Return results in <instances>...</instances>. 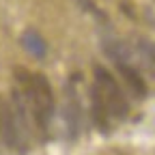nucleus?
I'll use <instances>...</instances> for the list:
<instances>
[{
    "label": "nucleus",
    "mask_w": 155,
    "mask_h": 155,
    "mask_svg": "<svg viewBox=\"0 0 155 155\" xmlns=\"http://www.w3.org/2000/svg\"><path fill=\"white\" fill-rule=\"evenodd\" d=\"M116 67H119L121 75L125 78V82L131 86V91L136 93V97H144V95H147V84H144V80H142L140 73L136 71L129 63H119Z\"/></svg>",
    "instance_id": "7"
},
{
    "label": "nucleus",
    "mask_w": 155,
    "mask_h": 155,
    "mask_svg": "<svg viewBox=\"0 0 155 155\" xmlns=\"http://www.w3.org/2000/svg\"><path fill=\"white\" fill-rule=\"evenodd\" d=\"M93 73H95V84H97V88H99V93L104 97V104H106L110 116L125 119L127 112H129V106H127V99H125L121 86L114 82L112 73L106 67H101V65H95Z\"/></svg>",
    "instance_id": "2"
},
{
    "label": "nucleus",
    "mask_w": 155,
    "mask_h": 155,
    "mask_svg": "<svg viewBox=\"0 0 155 155\" xmlns=\"http://www.w3.org/2000/svg\"><path fill=\"white\" fill-rule=\"evenodd\" d=\"M22 45L35 58H45V54H48V43H45V39L37 30H26L22 35Z\"/></svg>",
    "instance_id": "6"
},
{
    "label": "nucleus",
    "mask_w": 155,
    "mask_h": 155,
    "mask_svg": "<svg viewBox=\"0 0 155 155\" xmlns=\"http://www.w3.org/2000/svg\"><path fill=\"white\" fill-rule=\"evenodd\" d=\"M104 50H106V54L114 61V65H119V63H129V58H131L129 48H127L123 41H116V39L104 41Z\"/></svg>",
    "instance_id": "8"
},
{
    "label": "nucleus",
    "mask_w": 155,
    "mask_h": 155,
    "mask_svg": "<svg viewBox=\"0 0 155 155\" xmlns=\"http://www.w3.org/2000/svg\"><path fill=\"white\" fill-rule=\"evenodd\" d=\"M65 121H67L69 136H71V138H75V136L80 134V127H82V108H80V99L75 97V91H73V86H69V91H67Z\"/></svg>",
    "instance_id": "4"
},
{
    "label": "nucleus",
    "mask_w": 155,
    "mask_h": 155,
    "mask_svg": "<svg viewBox=\"0 0 155 155\" xmlns=\"http://www.w3.org/2000/svg\"><path fill=\"white\" fill-rule=\"evenodd\" d=\"M140 54L144 56V61L155 69V43H149V41H140Z\"/></svg>",
    "instance_id": "9"
},
{
    "label": "nucleus",
    "mask_w": 155,
    "mask_h": 155,
    "mask_svg": "<svg viewBox=\"0 0 155 155\" xmlns=\"http://www.w3.org/2000/svg\"><path fill=\"white\" fill-rule=\"evenodd\" d=\"M15 75L24 86V99H26V104H30L35 123L39 125V129L45 131L54 116V93H52L50 82L45 80V75L28 73L22 67L15 69Z\"/></svg>",
    "instance_id": "1"
},
{
    "label": "nucleus",
    "mask_w": 155,
    "mask_h": 155,
    "mask_svg": "<svg viewBox=\"0 0 155 155\" xmlns=\"http://www.w3.org/2000/svg\"><path fill=\"white\" fill-rule=\"evenodd\" d=\"M0 127H2V138H5V144L9 149H19L24 151V142H26V136L22 131L17 123V116L13 112V106L9 104H2L0 106Z\"/></svg>",
    "instance_id": "3"
},
{
    "label": "nucleus",
    "mask_w": 155,
    "mask_h": 155,
    "mask_svg": "<svg viewBox=\"0 0 155 155\" xmlns=\"http://www.w3.org/2000/svg\"><path fill=\"white\" fill-rule=\"evenodd\" d=\"M91 108H93V121L95 125L99 127L104 134H108L110 129V112L104 104V97L99 93V88H97V84L91 88Z\"/></svg>",
    "instance_id": "5"
}]
</instances>
